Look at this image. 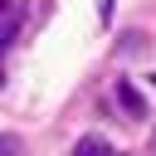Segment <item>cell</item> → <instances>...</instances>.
<instances>
[{"mask_svg": "<svg viewBox=\"0 0 156 156\" xmlns=\"http://www.w3.org/2000/svg\"><path fill=\"white\" fill-rule=\"evenodd\" d=\"M15 29H20V5H15V0H0V54H5V44L15 39Z\"/></svg>", "mask_w": 156, "mask_h": 156, "instance_id": "6da1fadb", "label": "cell"}, {"mask_svg": "<svg viewBox=\"0 0 156 156\" xmlns=\"http://www.w3.org/2000/svg\"><path fill=\"white\" fill-rule=\"evenodd\" d=\"M117 98H122V107H127L132 117H146V102H141V93H136L132 83H117Z\"/></svg>", "mask_w": 156, "mask_h": 156, "instance_id": "7a4b0ae2", "label": "cell"}, {"mask_svg": "<svg viewBox=\"0 0 156 156\" xmlns=\"http://www.w3.org/2000/svg\"><path fill=\"white\" fill-rule=\"evenodd\" d=\"M73 156H112V151H107V141H102V136H83V141L73 146Z\"/></svg>", "mask_w": 156, "mask_h": 156, "instance_id": "3957f363", "label": "cell"}, {"mask_svg": "<svg viewBox=\"0 0 156 156\" xmlns=\"http://www.w3.org/2000/svg\"><path fill=\"white\" fill-rule=\"evenodd\" d=\"M0 156H20V141H15L10 132H0Z\"/></svg>", "mask_w": 156, "mask_h": 156, "instance_id": "277c9868", "label": "cell"}, {"mask_svg": "<svg viewBox=\"0 0 156 156\" xmlns=\"http://www.w3.org/2000/svg\"><path fill=\"white\" fill-rule=\"evenodd\" d=\"M0 83H5V63H0Z\"/></svg>", "mask_w": 156, "mask_h": 156, "instance_id": "5b68a950", "label": "cell"}, {"mask_svg": "<svg viewBox=\"0 0 156 156\" xmlns=\"http://www.w3.org/2000/svg\"><path fill=\"white\" fill-rule=\"evenodd\" d=\"M151 156H156V136H151Z\"/></svg>", "mask_w": 156, "mask_h": 156, "instance_id": "8992f818", "label": "cell"}, {"mask_svg": "<svg viewBox=\"0 0 156 156\" xmlns=\"http://www.w3.org/2000/svg\"><path fill=\"white\" fill-rule=\"evenodd\" d=\"M151 88H156V73H151Z\"/></svg>", "mask_w": 156, "mask_h": 156, "instance_id": "52a82bcc", "label": "cell"}]
</instances>
